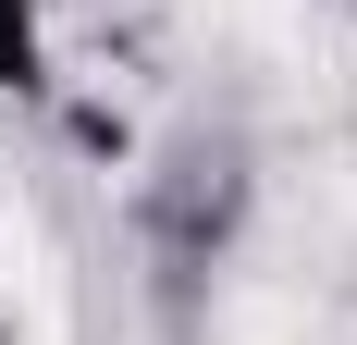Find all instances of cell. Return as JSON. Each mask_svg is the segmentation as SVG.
Here are the masks:
<instances>
[{
    "mask_svg": "<svg viewBox=\"0 0 357 345\" xmlns=\"http://www.w3.org/2000/svg\"><path fill=\"white\" fill-rule=\"evenodd\" d=\"M50 0H0V111H25L37 87H50Z\"/></svg>",
    "mask_w": 357,
    "mask_h": 345,
    "instance_id": "cell-1",
    "label": "cell"
}]
</instances>
